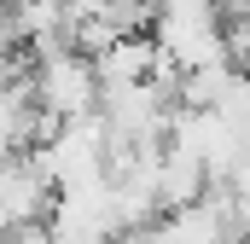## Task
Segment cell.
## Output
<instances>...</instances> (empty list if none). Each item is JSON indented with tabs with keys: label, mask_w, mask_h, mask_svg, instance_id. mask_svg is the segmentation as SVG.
Here are the masks:
<instances>
[{
	"label": "cell",
	"mask_w": 250,
	"mask_h": 244,
	"mask_svg": "<svg viewBox=\"0 0 250 244\" xmlns=\"http://www.w3.org/2000/svg\"><path fill=\"white\" fill-rule=\"evenodd\" d=\"M221 6L215 0H151V18H146V35L151 47L163 53V64L181 76L198 64L227 59V41H221ZM233 64V59H227Z\"/></svg>",
	"instance_id": "1"
},
{
	"label": "cell",
	"mask_w": 250,
	"mask_h": 244,
	"mask_svg": "<svg viewBox=\"0 0 250 244\" xmlns=\"http://www.w3.org/2000/svg\"><path fill=\"white\" fill-rule=\"evenodd\" d=\"M29 99L47 111V117H82L99 105V76H93V59L82 47H47V53H29Z\"/></svg>",
	"instance_id": "2"
},
{
	"label": "cell",
	"mask_w": 250,
	"mask_h": 244,
	"mask_svg": "<svg viewBox=\"0 0 250 244\" xmlns=\"http://www.w3.org/2000/svg\"><path fill=\"white\" fill-rule=\"evenodd\" d=\"M0 244H53V233H47V221H18L0 233Z\"/></svg>",
	"instance_id": "3"
}]
</instances>
